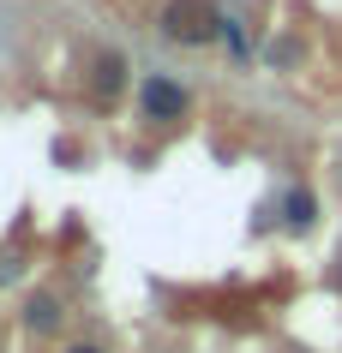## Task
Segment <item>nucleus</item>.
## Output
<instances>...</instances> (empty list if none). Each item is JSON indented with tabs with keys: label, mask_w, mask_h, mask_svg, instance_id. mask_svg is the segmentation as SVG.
Segmentation results:
<instances>
[{
	"label": "nucleus",
	"mask_w": 342,
	"mask_h": 353,
	"mask_svg": "<svg viewBox=\"0 0 342 353\" xmlns=\"http://www.w3.org/2000/svg\"><path fill=\"white\" fill-rule=\"evenodd\" d=\"M283 222L294 228V234H306V228L319 222V198H312V186H288V198H283Z\"/></svg>",
	"instance_id": "39448f33"
},
{
	"label": "nucleus",
	"mask_w": 342,
	"mask_h": 353,
	"mask_svg": "<svg viewBox=\"0 0 342 353\" xmlns=\"http://www.w3.org/2000/svg\"><path fill=\"white\" fill-rule=\"evenodd\" d=\"M133 102H138V120H151V126H180L192 114V90L180 78H169V72H144L138 90H133Z\"/></svg>",
	"instance_id": "f257e3e1"
},
{
	"label": "nucleus",
	"mask_w": 342,
	"mask_h": 353,
	"mask_svg": "<svg viewBox=\"0 0 342 353\" xmlns=\"http://www.w3.org/2000/svg\"><path fill=\"white\" fill-rule=\"evenodd\" d=\"M336 288H342V263H336Z\"/></svg>",
	"instance_id": "6e6552de"
},
{
	"label": "nucleus",
	"mask_w": 342,
	"mask_h": 353,
	"mask_svg": "<svg viewBox=\"0 0 342 353\" xmlns=\"http://www.w3.org/2000/svg\"><path fill=\"white\" fill-rule=\"evenodd\" d=\"M60 353H102L96 341H73V347H60Z\"/></svg>",
	"instance_id": "0eeeda50"
},
{
	"label": "nucleus",
	"mask_w": 342,
	"mask_h": 353,
	"mask_svg": "<svg viewBox=\"0 0 342 353\" xmlns=\"http://www.w3.org/2000/svg\"><path fill=\"white\" fill-rule=\"evenodd\" d=\"M91 90L102 96V102H114V96L126 90V60H120V54H96V72H91Z\"/></svg>",
	"instance_id": "20e7f679"
},
{
	"label": "nucleus",
	"mask_w": 342,
	"mask_h": 353,
	"mask_svg": "<svg viewBox=\"0 0 342 353\" xmlns=\"http://www.w3.org/2000/svg\"><path fill=\"white\" fill-rule=\"evenodd\" d=\"M162 30H169L174 42L198 48V42H216V37H222V12H216V6H205V0H174L169 19H162Z\"/></svg>",
	"instance_id": "f03ea898"
},
{
	"label": "nucleus",
	"mask_w": 342,
	"mask_h": 353,
	"mask_svg": "<svg viewBox=\"0 0 342 353\" xmlns=\"http://www.w3.org/2000/svg\"><path fill=\"white\" fill-rule=\"evenodd\" d=\"M60 317H66V312H60L55 294H24V330H30V335H55Z\"/></svg>",
	"instance_id": "7ed1b4c3"
},
{
	"label": "nucleus",
	"mask_w": 342,
	"mask_h": 353,
	"mask_svg": "<svg viewBox=\"0 0 342 353\" xmlns=\"http://www.w3.org/2000/svg\"><path fill=\"white\" fill-rule=\"evenodd\" d=\"M222 42L234 48V54H247V30H240V24L228 19V12H222Z\"/></svg>",
	"instance_id": "423d86ee"
}]
</instances>
